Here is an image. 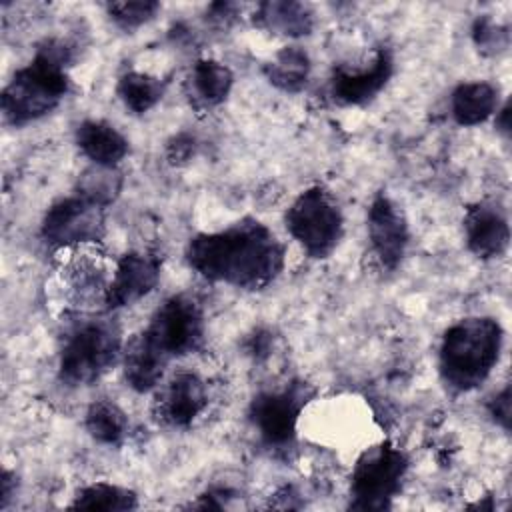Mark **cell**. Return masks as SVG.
I'll return each instance as SVG.
<instances>
[{
    "label": "cell",
    "instance_id": "obj_24",
    "mask_svg": "<svg viewBox=\"0 0 512 512\" xmlns=\"http://www.w3.org/2000/svg\"><path fill=\"white\" fill-rule=\"evenodd\" d=\"M160 4L154 0H130V2H110L106 4V12L110 20L122 30H136L142 24L150 22Z\"/></svg>",
    "mask_w": 512,
    "mask_h": 512
},
{
    "label": "cell",
    "instance_id": "obj_8",
    "mask_svg": "<svg viewBox=\"0 0 512 512\" xmlns=\"http://www.w3.org/2000/svg\"><path fill=\"white\" fill-rule=\"evenodd\" d=\"M314 390L306 382H292L280 390H266L254 396L248 418L262 442L270 448H286L296 436V426Z\"/></svg>",
    "mask_w": 512,
    "mask_h": 512
},
{
    "label": "cell",
    "instance_id": "obj_6",
    "mask_svg": "<svg viewBox=\"0 0 512 512\" xmlns=\"http://www.w3.org/2000/svg\"><path fill=\"white\" fill-rule=\"evenodd\" d=\"M286 230L316 260L328 258L344 234V216L334 196L322 186L298 194L284 216Z\"/></svg>",
    "mask_w": 512,
    "mask_h": 512
},
{
    "label": "cell",
    "instance_id": "obj_9",
    "mask_svg": "<svg viewBox=\"0 0 512 512\" xmlns=\"http://www.w3.org/2000/svg\"><path fill=\"white\" fill-rule=\"evenodd\" d=\"M106 232V206L74 192L56 200L44 214L40 234L44 242L66 248L98 242Z\"/></svg>",
    "mask_w": 512,
    "mask_h": 512
},
{
    "label": "cell",
    "instance_id": "obj_29",
    "mask_svg": "<svg viewBox=\"0 0 512 512\" xmlns=\"http://www.w3.org/2000/svg\"><path fill=\"white\" fill-rule=\"evenodd\" d=\"M508 116H510V102H506L502 108H498V110H496V126H498V130H502L504 134H508V132H510Z\"/></svg>",
    "mask_w": 512,
    "mask_h": 512
},
{
    "label": "cell",
    "instance_id": "obj_20",
    "mask_svg": "<svg viewBox=\"0 0 512 512\" xmlns=\"http://www.w3.org/2000/svg\"><path fill=\"white\" fill-rule=\"evenodd\" d=\"M84 426L96 442L116 446L126 438L130 422L126 412L116 402L102 398L92 402L86 410Z\"/></svg>",
    "mask_w": 512,
    "mask_h": 512
},
{
    "label": "cell",
    "instance_id": "obj_23",
    "mask_svg": "<svg viewBox=\"0 0 512 512\" xmlns=\"http://www.w3.org/2000/svg\"><path fill=\"white\" fill-rule=\"evenodd\" d=\"M122 190V176L118 174L116 168H102V166H94L90 170H86L80 180H78V188L76 192L102 204V206H110L116 196Z\"/></svg>",
    "mask_w": 512,
    "mask_h": 512
},
{
    "label": "cell",
    "instance_id": "obj_25",
    "mask_svg": "<svg viewBox=\"0 0 512 512\" xmlns=\"http://www.w3.org/2000/svg\"><path fill=\"white\" fill-rule=\"evenodd\" d=\"M474 40L482 50L498 52L508 44L506 30L488 18H478L474 24Z\"/></svg>",
    "mask_w": 512,
    "mask_h": 512
},
{
    "label": "cell",
    "instance_id": "obj_16",
    "mask_svg": "<svg viewBox=\"0 0 512 512\" xmlns=\"http://www.w3.org/2000/svg\"><path fill=\"white\" fill-rule=\"evenodd\" d=\"M232 84L234 74L226 64L218 60H198L188 72L186 96L196 110L206 112L228 98Z\"/></svg>",
    "mask_w": 512,
    "mask_h": 512
},
{
    "label": "cell",
    "instance_id": "obj_15",
    "mask_svg": "<svg viewBox=\"0 0 512 512\" xmlns=\"http://www.w3.org/2000/svg\"><path fill=\"white\" fill-rule=\"evenodd\" d=\"M76 144L80 152L102 168H116L130 152L124 134L104 120H84L76 128Z\"/></svg>",
    "mask_w": 512,
    "mask_h": 512
},
{
    "label": "cell",
    "instance_id": "obj_5",
    "mask_svg": "<svg viewBox=\"0 0 512 512\" xmlns=\"http://www.w3.org/2000/svg\"><path fill=\"white\" fill-rule=\"evenodd\" d=\"M204 332L206 324L200 302L192 294L182 292L166 298L136 336L160 360L170 364L174 358L196 352L204 342Z\"/></svg>",
    "mask_w": 512,
    "mask_h": 512
},
{
    "label": "cell",
    "instance_id": "obj_14",
    "mask_svg": "<svg viewBox=\"0 0 512 512\" xmlns=\"http://www.w3.org/2000/svg\"><path fill=\"white\" fill-rule=\"evenodd\" d=\"M464 238L474 256L482 260L500 258L510 244L506 214L492 202H480L468 208L464 216Z\"/></svg>",
    "mask_w": 512,
    "mask_h": 512
},
{
    "label": "cell",
    "instance_id": "obj_21",
    "mask_svg": "<svg viewBox=\"0 0 512 512\" xmlns=\"http://www.w3.org/2000/svg\"><path fill=\"white\" fill-rule=\"evenodd\" d=\"M164 82L148 72L130 70L120 76L116 84V94L132 114H146L164 96Z\"/></svg>",
    "mask_w": 512,
    "mask_h": 512
},
{
    "label": "cell",
    "instance_id": "obj_18",
    "mask_svg": "<svg viewBox=\"0 0 512 512\" xmlns=\"http://www.w3.org/2000/svg\"><path fill=\"white\" fill-rule=\"evenodd\" d=\"M498 110V88L490 82H464L450 98V112L456 124L476 126Z\"/></svg>",
    "mask_w": 512,
    "mask_h": 512
},
{
    "label": "cell",
    "instance_id": "obj_28",
    "mask_svg": "<svg viewBox=\"0 0 512 512\" xmlns=\"http://www.w3.org/2000/svg\"><path fill=\"white\" fill-rule=\"evenodd\" d=\"M12 484H16V476H14L10 470H4V472H2V502H0L2 508L8 506V500H10L12 494L16 492V486L12 488Z\"/></svg>",
    "mask_w": 512,
    "mask_h": 512
},
{
    "label": "cell",
    "instance_id": "obj_12",
    "mask_svg": "<svg viewBox=\"0 0 512 512\" xmlns=\"http://www.w3.org/2000/svg\"><path fill=\"white\" fill-rule=\"evenodd\" d=\"M394 72V58L388 48H378L364 66H338L330 78V94L342 106H362L376 98Z\"/></svg>",
    "mask_w": 512,
    "mask_h": 512
},
{
    "label": "cell",
    "instance_id": "obj_10",
    "mask_svg": "<svg viewBox=\"0 0 512 512\" xmlns=\"http://www.w3.org/2000/svg\"><path fill=\"white\" fill-rule=\"evenodd\" d=\"M368 240L382 268L396 270L410 242V228L402 208L384 192L368 208Z\"/></svg>",
    "mask_w": 512,
    "mask_h": 512
},
{
    "label": "cell",
    "instance_id": "obj_1",
    "mask_svg": "<svg viewBox=\"0 0 512 512\" xmlns=\"http://www.w3.org/2000/svg\"><path fill=\"white\" fill-rule=\"evenodd\" d=\"M186 262L202 278L242 290H262L282 272L286 248L258 220L244 218L224 230L188 240Z\"/></svg>",
    "mask_w": 512,
    "mask_h": 512
},
{
    "label": "cell",
    "instance_id": "obj_13",
    "mask_svg": "<svg viewBox=\"0 0 512 512\" xmlns=\"http://www.w3.org/2000/svg\"><path fill=\"white\" fill-rule=\"evenodd\" d=\"M208 406L206 382L194 372L174 374L158 392L154 414L170 428H188Z\"/></svg>",
    "mask_w": 512,
    "mask_h": 512
},
{
    "label": "cell",
    "instance_id": "obj_3",
    "mask_svg": "<svg viewBox=\"0 0 512 512\" xmlns=\"http://www.w3.org/2000/svg\"><path fill=\"white\" fill-rule=\"evenodd\" d=\"M504 332L488 316L464 318L452 324L440 342L438 370L448 390L462 394L478 388L500 358Z\"/></svg>",
    "mask_w": 512,
    "mask_h": 512
},
{
    "label": "cell",
    "instance_id": "obj_22",
    "mask_svg": "<svg viewBox=\"0 0 512 512\" xmlns=\"http://www.w3.org/2000/svg\"><path fill=\"white\" fill-rule=\"evenodd\" d=\"M70 508L124 512V510L138 508V496L124 486H116V484H108V482H94L76 492Z\"/></svg>",
    "mask_w": 512,
    "mask_h": 512
},
{
    "label": "cell",
    "instance_id": "obj_17",
    "mask_svg": "<svg viewBox=\"0 0 512 512\" xmlns=\"http://www.w3.org/2000/svg\"><path fill=\"white\" fill-rule=\"evenodd\" d=\"M252 20L258 28L288 38L306 36L314 28V14L310 6L288 0H272L258 4Z\"/></svg>",
    "mask_w": 512,
    "mask_h": 512
},
{
    "label": "cell",
    "instance_id": "obj_27",
    "mask_svg": "<svg viewBox=\"0 0 512 512\" xmlns=\"http://www.w3.org/2000/svg\"><path fill=\"white\" fill-rule=\"evenodd\" d=\"M194 152V138L186 136V134H180L176 136L170 144H168V156L172 162H182V160H188Z\"/></svg>",
    "mask_w": 512,
    "mask_h": 512
},
{
    "label": "cell",
    "instance_id": "obj_19",
    "mask_svg": "<svg viewBox=\"0 0 512 512\" xmlns=\"http://www.w3.org/2000/svg\"><path fill=\"white\" fill-rule=\"evenodd\" d=\"M310 58L300 46H284L264 64L266 80L282 92H300L310 76Z\"/></svg>",
    "mask_w": 512,
    "mask_h": 512
},
{
    "label": "cell",
    "instance_id": "obj_26",
    "mask_svg": "<svg viewBox=\"0 0 512 512\" xmlns=\"http://www.w3.org/2000/svg\"><path fill=\"white\" fill-rule=\"evenodd\" d=\"M488 412L504 430L510 428V386H504L488 404Z\"/></svg>",
    "mask_w": 512,
    "mask_h": 512
},
{
    "label": "cell",
    "instance_id": "obj_4",
    "mask_svg": "<svg viewBox=\"0 0 512 512\" xmlns=\"http://www.w3.org/2000/svg\"><path fill=\"white\" fill-rule=\"evenodd\" d=\"M122 350V334L114 320L106 316L84 318L64 334L58 378L72 388L90 386L122 360Z\"/></svg>",
    "mask_w": 512,
    "mask_h": 512
},
{
    "label": "cell",
    "instance_id": "obj_7",
    "mask_svg": "<svg viewBox=\"0 0 512 512\" xmlns=\"http://www.w3.org/2000/svg\"><path fill=\"white\" fill-rule=\"evenodd\" d=\"M408 470V456L392 442L368 448L354 464L350 508L384 510L400 492Z\"/></svg>",
    "mask_w": 512,
    "mask_h": 512
},
{
    "label": "cell",
    "instance_id": "obj_11",
    "mask_svg": "<svg viewBox=\"0 0 512 512\" xmlns=\"http://www.w3.org/2000/svg\"><path fill=\"white\" fill-rule=\"evenodd\" d=\"M162 260L152 252H126L112 272L104 308L116 310L132 306L144 296H148L160 282Z\"/></svg>",
    "mask_w": 512,
    "mask_h": 512
},
{
    "label": "cell",
    "instance_id": "obj_2",
    "mask_svg": "<svg viewBox=\"0 0 512 512\" xmlns=\"http://www.w3.org/2000/svg\"><path fill=\"white\" fill-rule=\"evenodd\" d=\"M74 46L60 38L44 40L34 58L14 72L2 90V114L12 126H26L50 114L68 94V70L74 62Z\"/></svg>",
    "mask_w": 512,
    "mask_h": 512
}]
</instances>
